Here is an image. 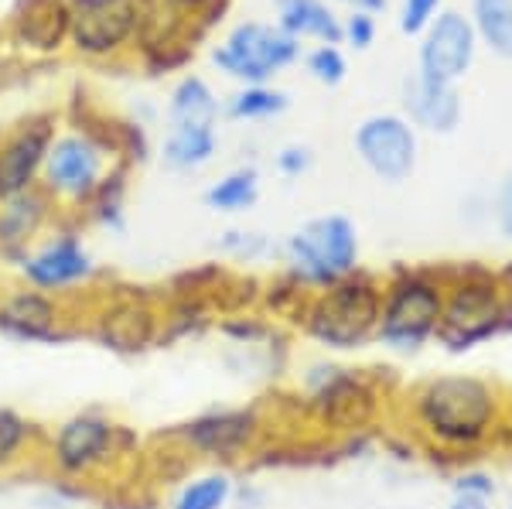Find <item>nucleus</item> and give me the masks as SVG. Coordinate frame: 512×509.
Instances as JSON below:
<instances>
[{"label": "nucleus", "instance_id": "nucleus-24", "mask_svg": "<svg viewBox=\"0 0 512 509\" xmlns=\"http://www.w3.org/2000/svg\"><path fill=\"white\" fill-rule=\"evenodd\" d=\"M219 151L216 127H171L164 137L161 158L171 171H198Z\"/></svg>", "mask_w": 512, "mask_h": 509}, {"label": "nucleus", "instance_id": "nucleus-18", "mask_svg": "<svg viewBox=\"0 0 512 509\" xmlns=\"http://www.w3.org/2000/svg\"><path fill=\"white\" fill-rule=\"evenodd\" d=\"M52 216L55 202L45 195V188H31V192L0 202V260L18 267L31 246L41 240Z\"/></svg>", "mask_w": 512, "mask_h": 509}, {"label": "nucleus", "instance_id": "nucleus-16", "mask_svg": "<svg viewBox=\"0 0 512 509\" xmlns=\"http://www.w3.org/2000/svg\"><path fill=\"white\" fill-rule=\"evenodd\" d=\"M52 137V117H31L0 141V202L41 188V171H45Z\"/></svg>", "mask_w": 512, "mask_h": 509}, {"label": "nucleus", "instance_id": "nucleus-13", "mask_svg": "<svg viewBox=\"0 0 512 509\" xmlns=\"http://www.w3.org/2000/svg\"><path fill=\"white\" fill-rule=\"evenodd\" d=\"M355 158L386 185H400L417 168V130L400 113H373L352 134Z\"/></svg>", "mask_w": 512, "mask_h": 509}, {"label": "nucleus", "instance_id": "nucleus-2", "mask_svg": "<svg viewBox=\"0 0 512 509\" xmlns=\"http://www.w3.org/2000/svg\"><path fill=\"white\" fill-rule=\"evenodd\" d=\"M140 438L134 428L120 424L99 407H86L69 414L45 434V465L62 482H96L120 462L134 458Z\"/></svg>", "mask_w": 512, "mask_h": 509}, {"label": "nucleus", "instance_id": "nucleus-14", "mask_svg": "<svg viewBox=\"0 0 512 509\" xmlns=\"http://www.w3.org/2000/svg\"><path fill=\"white\" fill-rule=\"evenodd\" d=\"M495 332H502V298L492 284H461L451 298H444L437 339L451 352L475 349Z\"/></svg>", "mask_w": 512, "mask_h": 509}, {"label": "nucleus", "instance_id": "nucleus-10", "mask_svg": "<svg viewBox=\"0 0 512 509\" xmlns=\"http://www.w3.org/2000/svg\"><path fill=\"white\" fill-rule=\"evenodd\" d=\"M0 335L14 346H62L79 339L82 322L72 315L65 298L21 284L0 294Z\"/></svg>", "mask_w": 512, "mask_h": 509}, {"label": "nucleus", "instance_id": "nucleus-33", "mask_svg": "<svg viewBox=\"0 0 512 509\" xmlns=\"http://www.w3.org/2000/svg\"><path fill=\"white\" fill-rule=\"evenodd\" d=\"M492 219H495V229H499L502 240L512 243V171L502 178L492 195Z\"/></svg>", "mask_w": 512, "mask_h": 509}, {"label": "nucleus", "instance_id": "nucleus-1", "mask_svg": "<svg viewBox=\"0 0 512 509\" xmlns=\"http://www.w3.org/2000/svg\"><path fill=\"white\" fill-rule=\"evenodd\" d=\"M414 417L434 445L475 448L499 421V393L472 373L434 376L414 393Z\"/></svg>", "mask_w": 512, "mask_h": 509}, {"label": "nucleus", "instance_id": "nucleus-9", "mask_svg": "<svg viewBox=\"0 0 512 509\" xmlns=\"http://www.w3.org/2000/svg\"><path fill=\"white\" fill-rule=\"evenodd\" d=\"M297 55H301V41L287 35L284 28L246 21L229 31V38L212 52V62L246 86H267Z\"/></svg>", "mask_w": 512, "mask_h": 509}, {"label": "nucleus", "instance_id": "nucleus-22", "mask_svg": "<svg viewBox=\"0 0 512 509\" xmlns=\"http://www.w3.org/2000/svg\"><path fill=\"white\" fill-rule=\"evenodd\" d=\"M45 448V434L21 410L0 404V475L24 469Z\"/></svg>", "mask_w": 512, "mask_h": 509}, {"label": "nucleus", "instance_id": "nucleus-38", "mask_svg": "<svg viewBox=\"0 0 512 509\" xmlns=\"http://www.w3.org/2000/svg\"><path fill=\"white\" fill-rule=\"evenodd\" d=\"M502 332H512V298L502 301Z\"/></svg>", "mask_w": 512, "mask_h": 509}, {"label": "nucleus", "instance_id": "nucleus-36", "mask_svg": "<svg viewBox=\"0 0 512 509\" xmlns=\"http://www.w3.org/2000/svg\"><path fill=\"white\" fill-rule=\"evenodd\" d=\"M342 38H349V45H355V48H369V45H373V38H376L373 14L355 11L352 18L342 24Z\"/></svg>", "mask_w": 512, "mask_h": 509}, {"label": "nucleus", "instance_id": "nucleus-4", "mask_svg": "<svg viewBox=\"0 0 512 509\" xmlns=\"http://www.w3.org/2000/svg\"><path fill=\"white\" fill-rule=\"evenodd\" d=\"M287 281L301 291H325L359 274V229L342 212L308 219L284 243Z\"/></svg>", "mask_w": 512, "mask_h": 509}, {"label": "nucleus", "instance_id": "nucleus-28", "mask_svg": "<svg viewBox=\"0 0 512 509\" xmlns=\"http://www.w3.org/2000/svg\"><path fill=\"white\" fill-rule=\"evenodd\" d=\"M123 195H127V175H123V168H113L110 175H106V182L99 185V192L93 195V202L86 205L89 216H93L103 229L120 233L123 229Z\"/></svg>", "mask_w": 512, "mask_h": 509}, {"label": "nucleus", "instance_id": "nucleus-39", "mask_svg": "<svg viewBox=\"0 0 512 509\" xmlns=\"http://www.w3.org/2000/svg\"><path fill=\"white\" fill-rule=\"evenodd\" d=\"M386 7V0H359V11H366V14H376V11H383Z\"/></svg>", "mask_w": 512, "mask_h": 509}, {"label": "nucleus", "instance_id": "nucleus-17", "mask_svg": "<svg viewBox=\"0 0 512 509\" xmlns=\"http://www.w3.org/2000/svg\"><path fill=\"white\" fill-rule=\"evenodd\" d=\"M478 48V35L472 28V18L461 11H441L424 28V41H420V76L458 82L472 69Z\"/></svg>", "mask_w": 512, "mask_h": 509}, {"label": "nucleus", "instance_id": "nucleus-15", "mask_svg": "<svg viewBox=\"0 0 512 509\" xmlns=\"http://www.w3.org/2000/svg\"><path fill=\"white\" fill-rule=\"evenodd\" d=\"M140 24L137 0H72V45L82 55H113L134 38Z\"/></svg>", "mask_w": 512, "mask_h": 509}, {"label": "nucleus", "instance_id": "nucleus-41", "mask_svg": "<svg viewBox=\"0 0 512 509\" xmlns=\"http://www.w3.org/2000/svg\"><path fill=\"white\" fill-rule=\"evenodd\" d=\"M349 4H359V0H349Z\"/></svg>", "mask_w": 512, "mask_h": 509}, {"label": "nucleus", "instance_id": "nucleus-35", "mask_svg": "<svg viewBox=\"0 0 512 509\" xmlns=\"http://www.w3.org/2000/svg\"><path fill=\"white\" fill-rule=\"evenodd\" d=\"M311 164H315V154H311V147H304V144H291V147H284V151L277 154V171L284 178L308 175Z\"/></svg>", "mask_w": 512, "mask_h": 509}, {"label": "nucleus", "instance_id": "nucleus-11", "mask_svg": "<svg viewBox=\"0 0 512 509\" xmlns=\"http://www.w3.org/2000/svg\"><path fill=\"white\" fill-rule=\"evenodd\" d=\"M24 287H35L52 298H69L96 281V260L79 233H52L31 246L18 264Z\"/></svg>", "mask_w": 512, "mask_h": 509}, {"label": "nucleus", "instance_id": "nucleus-34", "mask_svg": "<svg viewBox=\"0 0 512 509\" xmlns=\"http://www.w3.org/2000/svg\"><path fill=\"white\" fill-rule=\"evenodd\" d=\"M437 4H441V0H407V4H403L400 28L407 31V35H420V31L437 18Z\"/></svg>", "mask_w": 512, "mask_h": 509}, {"label": "nucleus", "instance_id": "nucleus-31", "mask_svg": "<svg viewBox=\"0 0 512 509\" xmlns=\"http://www.w3.org/2000/svg\"><path fill=\"white\" fill-rule=\"evenodd\" d=\"M219 250L233 260H256L267 253V236L246 233V229H226L219 240Z\"/></svg>", "mask_w": 512, "mask_h": 509}, {"label": "nucleus", "instance_id": "nucleus-7", "mask_svg": "<svg viewBox=\"0 0 512 509\" xmlns=\"http://www.w3.org/2000/svg\"><path fill=\"white\" fill-rule=\"evenodd\" d=\"M161 322L164 311L147 294L123 287L89 308V315L82 318V335L117 356H140L161 342Z\"/></svg>", "mask_w": 512, "mask_h": 509}, {"label": "nucleus", "instance_id": "nucleus-37", "mask_svg": "<svg viewBox=\"0 0 512 509\" xmlns=\"http://www.w3.org/2000/svg\"><path fill=\"white\" fill-rule=\"evenodd\" d=\"M444 509H492V503H485V499H475V496H451Z\"/></svg>", "mask_w": 512, "mask_h": 509}, {"label": "nucleus", "instance_id": "nucleus-42", "mask_svg": "<svg viewBox=\"0 0 512 509\" xmlns=\"http://www.w3.org/2000/svg\"><path fill=\"white\" fill-rule=\"evenodd\" d=\"M509 509H512V499H509Z\"/></svg>", "mask_w": 512, "mask_h": 509}, {"label": "nucleus", "instance_id": "nucleus-27", "mask_svg": "<svg viewBox=\"0 0 512 509\" xmlns=\"http://www.w3.org/2000/svg\"><path fill=\"white\" fill-rule=\"evenodd\" d=\"M472 28L499 59H512V0H472Z\"/></svg>", "mask_w": 512, "mask_h": 509}, {"label": "nucleus", "instance_id": "nucleus-25", "mask_svg": "<svg viewBox=\"0 0 512 509\" xmlns=\"http://www.w3.org/2000/svg\"><path fill=\"white\" fill-rule=\"evenodd\" d=\"M219 100L202 76H185L171 89L168 120L171 127H216Z\"/></svg>", "mask_w": 512, "mask_h": 509}, {"label": "nucleus", "instance_id": "nucleus-19", "mask_svg": "<svg viewBox=\"0 0 512 509\" xmlns=\"http://www.w3.org/2000/svg\"><path fill=\"white\" fill-rule=\"evenodd\" d=\"M403 110L414 127H424L431 134H451L461 123V96L454 82L427 79L414 72L403 82Z\"/></svg>", "mask_w": 512, "mask_h": 509}, {"label": "nucleus", "instance_id": "nucleus-40", "mask_svg": "<svg viewBox=\"0 0 512 509\" xmlns=\"http://www.w3.org/2000/svg\"><path fill=\"white\" fill-rule=\"evenodd\" d=\"M171 4H178V7H202V4H209V0H171Z\"/></svg>", "mask_w": 512, "mask_h": 509}, {"label": "nucleus", "instance_id": "nucleus-30", "mask_svg": "<svg viewBox=\"0 0 512 509\" xmlns=\"http://www.w3.org/2000/svg\"><path fill=\"white\" fill-rule=\"evenodd\" d=\"M308 72L321 86H338L345 79V72H349V65H345V55L338 52V45H318L308 55Z\"/></svg>", "mask_w": 512, "mask_h": 509}, {"label": "nucleus", "instance_id": "nucleus-21", "mask_svg": "<svg viewBox=\"0 0 512 509\" xmlns=\"http://www.w3.org/2000/svg\"><path fill=\"white\" fill-rule=\"evenodd\" d=\"M277 4V28L291 38H318L321 45L342 41V24L321 0H274Z\"/></svg>", "mask_w": 512, "mask_h": 509}, {"label": "nucleus", "instance_id": "nucleus-32", "mask_svg": "<svg viewBox=\"0 0 512 509\" xmlns=\"http://www.w3.org/2000/svg\"><path fill=\"white\" fill-rule=\"evenodd\" d=\"M495 492H499V486H495V475L482 472V469H465V472L454 475V482H451V496H475V499L492 503Z\"/></svg>", "mask_w": 512, "mask_h": 509}, {"label": "nucleus", "instance_id": "nucleus-5", "mask_svg": "<svg viewBox=\"0 0 512 509\" xmlns=\"http://www.w3.org/2000/svg\"><path fill=\"white\" fill-rule=\"evenodd\" d=\"M444 318V291L424 274H400L383 291L376 342L396 356H414L437 335Z\"/></svg>", "mask_w": 512, "mask_h": 509}, {"label": "nucleus", "instance_id": "nucleus-12", "mask_svg": "<svg viewBox=\"0 0 512 509\" xmlns=\"http://www.w3.org/2000/svg\"><path fill=\"white\" fill-rule=\"evenodd\" d=\"M263 431V421L256 407H212L205 414H195L192 421L178 424L168 434L185 451L198 458H216V462H236L246 451L256 448Z\"/></svg>", "mask_w": 512, "mask_h": 509}, {"label": "nucleus", "instance_id": "nucleus-8", "mask_svg": "<svg viewBox=\"0 0 512 509\" xmlns=\"http://www.w3.org/2000/svg\"><path fill=\"white\" fill-rule=\"evenodd\" d=\"M301 387L311 414L332 431H359L376 414V390L355 369L328 363V359L304 366Z\"/></svg>", "mask_w": 512, "mask_h": 509}, {"label": "nucleus", "instance_id": "nucleus-3", "mask_svg": "<svg viewBox=\"0 0 512 509\" xmlns=\"http://www.w3.org/2000/svg\"><path fill=\"white\" fill-rule=\"evenodd\" d=\"M379 305H383V291L376 287V281L352 274L345 281L325 287V291L311 294L301 305L297 325L321 349L355 352L376 342Z\"/></svg>", "mask_w": 512, "mask_h": 509}, {"label": "nucleus", "instance_id": "nucleus-29", "mask_svg": "<svg viewBox=\"0 0 512 509\" xmlns=\"http://www.w3.org/2000/svg\"><path fill=\"white\" fill-rule=\"evenodd\" d=\"M284 110H287V93L270 86H246L229 103V117L236 120H263V117H277Z\"/></svg>", "mask_w": 512, "mask_h": 509}, {"label": "nucleus", "instance_id": "nucleus-6", "mask_svg": "<svg viewBox=\"0 0 512 509\" xmlns=\"http://www.w3.org/2000/svg\"><path fill=\"white\" fill-rule=\"evenodd\" d=\"M113 147L93 130H62L52 137L41 188L55 205H89L113 171Z\"/></svg>", "mask_w": 512, "mask_h": 509}, {"label": "nucleus", "instance_id": "nucleus-23", "mask_svg": "<svg viewBox=\"0 0 512 509\" xmlns=\"http://www.w3.org/2000/svg\"><path fill=\"white\" fill-rule=\"evenodd\" d=\"M236 479L226 469H209L188 475L168 499V509H233L236 499Z\"/></svg>", "mask_w": 512, "mask_h": 509}, {"label": "nucleus", "instance_id": "nucleus-20", "mask_svg": "<svg viewBox=\"0 0 512 509\" xmlns=\"http://www.w3.org/2000/svg\"><path fill=\"white\" fill-rule=\"evenodd\" d=\"M72 31V4L69 0H24L18 18H14V35L24 48L35 52H55L62 38Z\"/></svg>", "mask_w": 512, "mask_h": 509}, {"label": "nucleus", "instance_id": "nucleus-26", "mask_svg": "<svg viewBox=\"0 0 512 509\" xmlns=\"http://www.w3.org/2000/svg\"><path fill=\"white\" fill-rule=\"evenodd\" d=\"M260 199V171L256 168H236L229 175H222L219 182L205 188L202 202L205 209L222 212V216H236V212L253 209Z\"/></svg>", "mask_w": 512, "mask_h": 509}]
</instances>
